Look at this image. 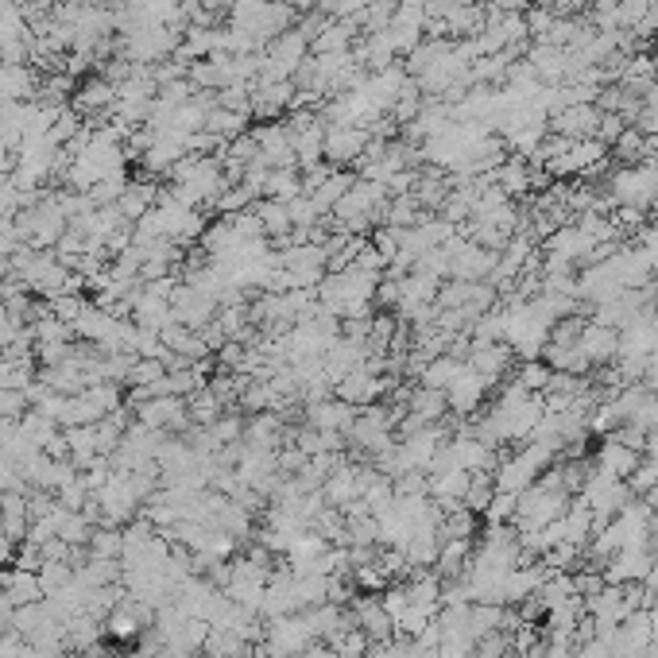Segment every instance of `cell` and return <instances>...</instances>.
Listing matches in <instances>:
<instances>
[{
  "mask_svg": "<svg viewBox=\"0 0 658 658\" xmlns=\"http://www.w3.org/2000/svg\"><path fill=\"white\" fill-rule=\"evenodd\" d=\"M639 469V449H628L620 446V442H608V446L600 449V473H608V477H631Z\"/></svg>",
  "mask_w": 658,
  "mask_h": 658,
  "instance_id": "2",
  "label": "cell"
},
{
  "mask_svg": "<svg viewBox=\"0 0 658 658\" xmlns=\"http://www.w3.org/2000/svg\"><path fill=\"white\" fill-rule=\"evenodd\" d=\"M16 558V542L8 539V535H0V566H8Z\"/></svg>",
  "mask_w": 658,
  "mask_h": 658,
  "instance_id": "5",
  "label": "cell"
},
{
  "mask_svg": "<svg viewBox=\"0 0 658 658\" xmlns=\"http://www.w3.org/2000/svg\"><path fill=\"white\" fill-rule=\"evenodd\" d=\"M35 577H39L43 597H59L66 585H74V569H70V562H43Z\"/></svg>",
  "mask_w": 658,
  "mask_h": 658,
  "instance_id": "3",
  "label": "cell"
},
{
  "mask_svg": "<svg viewBox=\"0 0 658 658\" xmlns=\"http://www.w3.org/2000/svg\"><path fill=\"white\" fill-rule=\"evenodd\" d=\"M0 593L12 600V608L43 600L39 577H35V573H28V569H4V573H0Z\"/></svg>",
  "mask_w": 658,
  "mask_h": 658,
  "instance_id": "1",
  "label": "cell"
},
{
  "mask_svg": "<svg viewBox=\"0 0 658 658\" xmlns=\"http://www.w3.org/2000/svg\"><path fill=\"white\" fill-rule=\"evenodd\" d=\"M90 546H93V558L117 562V558H124V531H117V527H97Z\"/></svg>",
  "mask_w": 658,
  "mask_h": 658,
  "instance_id": "4",
  "label": "cell"
}]
</instances>
